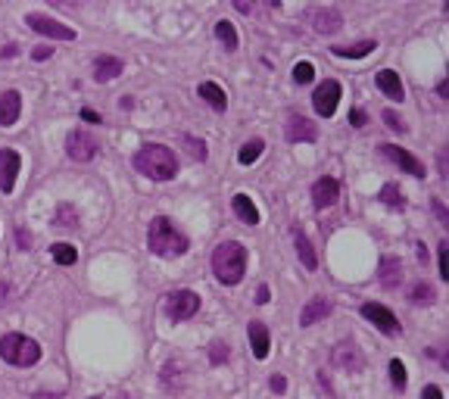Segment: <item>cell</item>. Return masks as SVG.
Returning a JSON list of instances; mask_svg holds the SVG:
<instances>
[{
    "label": "cell",
    "instance_id": "1",
    "mask_svg": "<svg viewBox=\"0 0 449 399\" xmlns=\"http://www.w3.org/2000/svg\"><path fill=\"white\" fill-rule=\"evenodd\" d=\"M147 246H150V253H156L159 259H175V256H184L191 241H187V234L172 219L156 215L147 228Z\"/></svg>",
    "mask_w": 449,
    "mask_h": 399
},
{
    "label": "cell",
    "instance_id": "2",
    "mask_svg": "<svg viewBox=\"0 0 449 399\" xmlns=\"http://www.w3.org/2000/svg\"><path fill=\"white\" fill-rule=\"evenodd\" d=\"M134 169L153 181H169L178 175V156L165 144H144L134 153Z\"/></svg>",
    "mask_w": 449,
    "mask_h": 399
},
{
    "label": "cell",
    "instance_id": "3",
    "mask_svg": "<svg viewBox=\"0 0 449 399\" xmlns=\"http://www.w3.org/2000/svg\"><path fill=\"white\" fill-rule=\"evenodd\" d=\"M213 272L222 284H228V287L241 284L244 274H247V250H244V243L224 241V243L215 246L213 250Z\"/></svg>",
    "mask_w": 449,
    "mask_h": 399
},
{
    "label": "cell",
    "instance_id": "4",
    "mask_svg": "<svg viewBox=\"0 0 449 399\" xmlns=\"http://www.w3.org/2000/svg\"><path fill=\"white\" fill-rule=\"evenodd\" d=\"M0 359L16 368H28L41 359V346L38 340L25 337V334H4L0 337Z\"/></svg>",
    "mask_w": 449,
    "mask_h": 399
},
{
    "label": "cell",
    "instance_id": "5",
    "mask_svg": "<svg viewBox=\"0 0 449 399\" xmlns=\"http://www.w3.org/2000/svg\"><path fill=\"white\" fill-rule=\"evenodd\" d=\"M100 150V141L94 137L91 132H84V128H75V132H69L66 137V153L72 163H91L94 156H97Z\"/></svg>",
    "mask_w": 449,
    "mask_h": 399
},
{
    "label": "cell",
    "instance_id": "6",
    "mask_svg": "<svg viewBox=\"0 0 449 399\" xmlns=\"http://www.w3.org/2000/svg\"><path fill=\"white\" fill-rule=\"evenodd\" d=\"M165 312H169L172 322H187V318H194L200 312V296L194 290H175L165 300Z\"/></svg>",
    "mask_w": 449,
    "mask_h": 399
},
{
    "label": "cell",
    "instance_id": "7",
    "mask_svg": "<svg viewBox=\"0 0 449 399\" xmlns=\"http://www.w3.org/2000/svg\"><path fill=\"white\" fill-rule=\"evenodd\" d=\"M25 25H32L38 34H47V38H53V41H75V28L56 23L53 16H44V13H28Z\"/></svg>",
    "mask_w": 449,
    "mask_h": 399
},
{
    "label": "cell",
    "instance_id": "8",
    "mask_svg": "<svg viewBox=\"0 0 449 399\" xmlns=\"http://www.w3.org/2000/svg\"><path fill=\"white\" fill-rule=\"evenodd\" d=\"M337 103H340V82L334 78H328V82H322L312 94V106L315 113L322 115V119H331V115L337 113Z\"/></svg>",
    "mask_w": 449,
    "mask_h": 399
},
{
    "label": "cell",
    "instance_id": "9",
    "mask_svg": "<svg viewBox=\"0 0 449 399\" xmlns=\"http://www.w3.org/2000/svg\"><path fill=\"white\" fill-rule=\"evenodd\" d=\"M381 156L384 159H390V163L396 165V169H403V172H409V175H415V178H424L427 172H424V165L418 163L415 156L409 153V150H403V147H396V144H381Z\"/></svg>",
    "mask_w": 449,
    "mask_h": 399
},
{
    "label": "cell",
    "instance_id": "10",
    "mask_svg": "<svg viewBox=\"0 0 449 399\" xmlns=\"http://www.w3.org/2000/svg\"><path fill=\"white\" fill-rule=\"evenodd\" d=\"M284 134H287V141H291V144H303V141L312 144V141H318V128L312 125V119H306V115H300V113L287 115Z\"/></svg>",
    "mask_w": 449,
    "mask_h": 399
},
{
    "label": "cell",
    "instance_id": "11",
    "mask_svg": "<svg viewBox=\"0 0 449 399\" xmlns=\"http://www.w3.org/2000/svg\"><path fill=\"white\" fill-rule=\"evenodd\" d=\"M362 315H365L372 324H378V331L390 334V337H396V334H400V322H396V315H393V312H390L387 306H378V303H365V306H362Z\"/></svg>",
    "mask_w": 449,
    "mask_h": 399
},
{
    "label": "cell",
    "instance_id": "12",
    "mask_svg": "<svg viewBox=\"0 0 449 399\" xmlns=\"http://www.w3.org/2000/svg\"><path fill=\"white\" fill-rule=\"evenodd\" d=\"M19 165H23V159H19L16 150H10V147L0 150V191L4 194H10L13 187H16Z\"/></svg>",
    "mask_w": 449,
    "mask_h": 399
},
{
    "label": "cell",
    "instance_id": "13",
    "mask_svg": "<svg viewBox=\"0 0 449 399\" xmlns=\"http://www.w3.org/2000/svg\"><path fill=\"white\" fill-rule=\"evenodd\" d=\"M340 197V184L334 178H318L315 184H312V206L315 209H328V206H334Z\"/></svg>",
    "mask_w": 449,
    "mask_h": 399
},
{
    "label": "cell",
    "instance_id": "14",
    "mask_svg": "<svg viewBox=\"0 0 449 399\" xmlns=\"http://www.w3.org/2000/svg\"><path fill=\"white\" fill-rule=\"evenodd\" d=\"M309 23L318 34H337L343 28V16L337 10H312L309 13Z\"/></svg>",
    "mask_w": 449,
    "mask_h": 399
},
{
    "label": "cell",
    "instance_id": "15",
    "mask_svg": "<svg viewBox=\"0 0 449 399\" xmlns=\"http://www.w3.org/2000/svg\"><path fill=\"white\" fill-rule=\"evenodd\" d=\"M19 113H23V97H19V91H4V94H0V125H4V128L16 125Z\"/></svg>",
    "mask_w": 449,
    "mask_h": 399
},
{
    "label": "cell",
    "instance_id": "16",
    "mask_svg": "<svg viewBox=\"0 0 449 399\" xmlns=\"http://www.w3.org/2000/svg\"><path fill=\"white\" fill-rule=\"evenodd\" d=\"M331 309H334V303H331V300H324V296H312V300H309L306 306H303V312H300V324H303V328H309V324L328 318Z\"/></svg>",
    "mask_w": 449,
    "mask_h": 399
},
{
    "label": "cell",
    "instance_id": "17",
    "mask_svg": "<svg viewBox=\"0 0 449 399\" xmlns=\"http://www.w3.org/2000/svg\"><path fill=\"white\" fill-rule=\"evenodd\" d=\"M247 337H250V346H253V355L259 362L269 359V350H272V337H269V328L263 322H250L247 328Z\"/></svg>",
    "mask_w": 449,
    "mask_h": 399
},
{
    "label": "cell",
    "instance_id": "18",
    "mask_svg": "<svg viewBox=\"0 0 449 399\" xmlns=\"http://www.w3.org/2000/svg\"><path fill=\"white\" fill-rule=\"evenodd\" d=\"M378 274H381V287L384 290H396L403 284V262L396 256H384Z\"/></svg>",
    "mask_w": 449,
    "mask_h": 399
},
{
    "label": "cell",
    "instance_id": "19",
    "mask_svg": "<svg viewBox=\"0 0 449 399\" xmlns=\"http://www.w3.org/2000/svg\"><path fill=\"white\" fill-rule=\"evenodd\" d=\"M122 69H125V63H122L119 56H97V63H94V78H97V82H113V78L122 75Z\"/></svg>",
    "mask_w": 449,
    "mask_h": 399
},
{
    "label": "cell",
    "instance_id": "20",
    "mask_svg": "<svg viewBox=\"0 0 449 399\" xmlns=\"http://www.w3.org/2000/svg\"><path fill=\"white\" fill-rule=\"evenodd\" d=\"M374 82H378V88L387 94L390 100H396V103H400V100H405V91H403V82H400V75H396L393 69H381L378 72V78H374Z\"/></svg>",
    "mask_w": 449,
    "mask_h": 399
},
{
    "label": "cell",
    "instance_id": "21",
    "mask_svg": "<svg viewBox=\"0 0 449 399\" xmlns=\"http://www.w3.org/2000/svg\"><path fill=\"white\" fill-rule=\"evenodd\" d=\"M231 209H234V215L241 219L244 224H259V209L256 203H253L247 194H234V200H231Z\"/></svg>",
    "mask_w": 449,
    "mask_h": 399
},
{
    "label": "cell",
    "instance_id": "22",
    "mask_svg": "<svg viewBox=\"0 0 449 399\" xmlns=\"http://www.w3.org/2000/svg\"><path fill=\"white\" fill-rule=\"evenodd\" d=\"M334 362L343 365V368H350V372H362V365H365L359 350H356V343H340L334 350Z\"/></svg>",
    "mask_w": 449,
    "mask_h": 399
},
{
    "label": "cell",
    "instance_id": "23",
    "mask_svg": "<svg viewBox=\"0 0 449 399\" xmlns=\"http://www.w3.org/2000/svg\"><path fill=\"white\" fill-rule=\"evenodd\" d=\"M293 243H296V256H300V262L312 272V268L318 265V256H315V250H312V243H309V237L303 234L300 228H293Z\"/></svg>",
    "mask_w": 449,
    "mask_h": 399
},
{
    "label": "cell",
    "instance_id": "24",
    "mask_svg": "<svg viewBox=\"0 0 449 399\" xmlns=\"http://www.w3.org/2000/svg\"><path fill=\"white\" fill-rule=\"evenodd\" d=\"M200 97L206 100V103L213 106L215 113H224V110H228V97H224V91H222L215 82H203V84H200Z\"/></svg>",
    "mask_w": 449,
    "mask_h": 399
},
{
    "label": "cell",
    "instance_id": "25",
    "mask_svg": "<svg viewBox=\"0 0 449 399\" xmlns=\"http://www.w3.org/2000/svg\"><path fill=\"white\" fill-rule=\"evenodd\" d=\"M372 50H378L374 41H359V44H350V47H334V53L340 60H362V56H368Z\"/></svg>",
    "mask_w": 449,
    "mask_h": 399
},
{
    "label": "cell",
    "instance_id": "26",
    "mask_svg": "<svg viewBox=\"0 0 449 399\" xmlns=\"http://www.w3.org/2000/svg\"><path fill=\"white\" fill-rule=\"evenodd\" d=\"M263 150H265L263 137H253V141H247V144L241 147V153H237V163H241V165H253L259 156H263Z\"/></svg>",
    "mask_w": 449,
    "mask_h": 399
},
{
    "label": "cell",
    "instance_id": "27",
    "mask_svg": "<svg viewBox=\"0 0 449 399\" xmlns=\"http://www.w3.org/2000/svg\"><path fill=\"white\" fill-rule=\"evenodd\" d=\"M50 256H53L56 265H72L78 259V250L72 243H53L50 246Z\"/></svg>",
    "mask_w": 449,
    "mask_h": 399
},
{
    "label": "cell",
    "instance_id": "28",
    "mask_svg": "<svg viewBox=\"0 0 449 399\" xmlns=\"http://www.w3.org/2000/svg\"><path fill=\"white\" fill-rule=\"evenodd\" d=\"M412 303L415 306H434V300H437V293H434V287L427 284V281H418L415 287H412Z\"/></svg>",
    "mask_w": 449,
    "mask_h": 399
},
{
    "label": "cell",
    "instance_id": "29",
    "mask_svg": "<svg viewBox=\"0 0 449 399\" xmlns=\"http://www.w3.org/2000/svg\"><path fill=\"white\" fill-rule=\"evenodd\" d=\"M215 38L222 41L228 50H237V28L228 23V19H222V23H215Z\"/></svg>",
    "mask_w": 449,
    "mask_h": 399
},
{
    "label": "cell",
    "instance_id": "30",
    "mask_svg": "<svg viewBox=\"0 0 449 399\" xmlns=\"http://www.w3.org/2000/svg\"><path fill=\"white\" fill-rule=\"evenodd\" d=\"M378 200H384L390 209H405V200H403V194H400V187H396V184H384Z\"/></svg>",
    "mask_w": 449,
    "mask_h": 399
},
{
    "label": "cell",
    "instance_id": "31",
    "mask_svg": "<svg viewBox=\"0 0 449 399\" xmlns=\"http://www.w3.org/2000/svg\"><path fill=\"white\" fill-rule=\"evenodd\" d=\"M390 381H393L396 390H405V381H409V377H405V365L400 359H390Z\"/></svg>",
    "mask_w": 449,
    "mask_h": 399
},
{
    "label": "cell",
    "instance_id": "32",
    "mask_svg": "<svg viewBox=\"0 0 449 399\" xmlns=\"http://www.w3.org/2000/svg\"><path fill=\"white\" fill-rule=\"evenodd\" d=\"M315 78V66L312 63H296L293 66V82L296 84H309Z\"/></svg>",
    "mask_w": 449,
    "mask_h": 399
},
{
    "label": "cell",
    "instance_id": "33",
    "mask_svg": "<svg viewBox=\"0 0 449 399\" xmlns=\"http://www.w3.org/2000/svg\"><path fill=\"white\" fill-rule=\"evenodd\" d=\"M181 144L187 147V153H191L194 159H206V144L197 141V137H191V134H184L181 137Z\"/></svg>",
    "mask_w": 449,
    "mask_h": 399
},
{
    "label": "cell",
    "instance_id": "34",
    "mask_svg": "<svg viewBox=\"0 0 449 399\" xmlns=\"http://www.w3.org/2000/svg\"><path fill=\"white\" fill-rule=\"evenodd\" d=\"M381 119L387 122V128H390V132H396V134H405V132H409V125H405V122H403V119H400V115H396L393 110H384V113H381Z\"/></svg>",
    "mask_w": 449,
    "mask_h": 399
},
{
    "label": "cell",
    "instance_id": "35",
    "mask_svg": "<svg viewBox=\"0 0 449 399\" xmlns=\"http://www.w3.org/2000/svg\"><path fill=\"white\" fill-rule=\"evenodd\" d=\"M209 362H213V365H222V362H228V346H224L222 340H215V343L209 346Z\"/></svg>",
    "mask_w": 449,
    "mask_h": 399
},
{
    "label": "cell",
    "instance_id": "36",
    "mask_svg": "<svg viewBox=\"0 0 449 399\" xmlns=\"http://www.w3.org/2000/svg\"><path fill=\"white\" fill-rule=\"evenodd\" d=\"M56 224H63V228H72V224H78V215L72 206H60V213H56Z\"/></svg>",
    "mask_w": 449,
    "mask_h": 399
},
{
    "label": "cell",
    "instance_id": "37",
    "mask_svg": "<svg viewBox=\"0 0 449 399\" xmlns=\"http://www.w3.org/2000/svg\"><path fill=\"white\" fill-rule=\"evenodd\" d=\"M437 262H440V278H449V268H446V243L437 246Z\"/></svg>",
    "mask_w": 449,
    "mask_h": 399
},
{
    "label": "cell",
    "instance_id": "38",
    "mask_svg": "<svg viewBox=\"0 0 449 399\" xmlns=\"http://www.w3.org/2000/svg\"><path fill=\"white\" fill-rule=\"evenodd\" d=\"M269 387L274 390V393H284V390H287V377H284V374H272Z\"/></svg>",
    "mask_w": 449,
    "mask_h": 399
},
{
    "label": "cell",
    "instance_id": "39",
    "mask_svg": "<svg viewBox=\"0 0 449 399\" xmlns=\"http://www.w3.org/2000/svg\"><path fill=\"white\" fill-rule=\"evenodd\" d=\"M365 122H368V115L362 113V110H353V113H350V125H353V128H365Z\"/></svg>",
    "mask_w": 449,
    "mask_h": 399
},
{
    "label": "cell",
    "instance_id": "40",
    "mask_svg": "<svg viewBox=\"0 0 449 399\" xmlns=\"http://www.w3.org/2000/svg\"><path fill=\"white\" fill-rule=\"evenodd\" d=\"M16 243H19V250H28V246H32V234H28L25 228H19L16 231Z\"/></svg>",
    "mask_w": 449,
    "mask_h": 399
},
{
    "label": "cell",
    "instance_id": "41",
    "mask_svg": "<svg viewBox=\"0 0 449 399\" xmlns=\"http://www.w3.org/2000/svg\"><path fill=\"white\" fill-rule=\"evenodd\" d=\"M422 399H443V390L434 387V384H427V387L422 390Z\"/></svg>",
    "mask_w": 449,
    "mask_h": 399
},
{
    "label": "cell",
    "instance_id": "42",
    "mask_svg": "<svg viewBox=\"0 0 449 399\" xmlns=\"http://www.w3.org/2000/svg\"><path fill=\"white\" fill-rule=\"evenodd\" d=\"M50 53H53V47H47V44H41V47H34V50H32L34 60H47Z\"/></svg>",
    "mask_w": 449,
    "mask_h": 399
},
{
    "label": "cell",
    "instance_id": "43",
    "mask_svg": "<svg viewBox=\"0 0 449 399\" xmlns=\"http://www.w3.org/2000/svg\"><path fill=\"white\" fill-rule=\"evenodd\" d=\"M269 300H272V293H269V287L263 284V287L256 290V303H259V306H265V303H269Z\"/></svg>",
    "mask_w": 449,
    "mask_h": 399
},
{
    "label": "cell",
    "instance_id": "44",
    "mask_svg": "<svg viewBox=\"0 0 449 399\" xmlns=\"http://www.w3.org/2000/svg\"><path fill=\"white\" fill-rule=\"evenodd\" d=\"M434 213H437V219L446 224V206H443V200H434Z\"/></svg>",
    "mask_w": 449,
    "mask_h": 399
},
{
    "label": "cell",
    "instance_id": "45",
    "mask_svg": "<svg viewBox=\"0 0 449 399\" xmlns=\"http://www.w3.org/2000/svg\"><path fill=\"white\" fill-rule=\"evenodd\" d=\"M82 119H84V122H100V115L94 113V110H82Z\"/></svg>",
    "mask_w": 449,
    "mask_h": 399
},
{
    "label": "cell",
    "instance_id": "46",
    "mask_svg": "<svg viewBox=\"0 0 449 399\" xmlns=\"http://www.w3.org/2000/svg\"><path fill=\"white\" fill-rule=\"evenodd\" d=\"M440 178H446V153H440Z\"/></svg>",
    "mask_w": 449,
    "mask_h": 399
},
{
    "label": "cell",
    "instance_id": "47",
    "mask_svg": "<svg viewBox=\"0 0 449 399\" xmlns=\"http://www.w3.org/2000/svg\"><path fill=\"white\" fill-rule=\"evenodd\" d=\"M418 259H422V262H427V246H424V243H418Z\"/></svg>",
    "mask_w": 449,
    "mask_h": 399
},
{
    "label": "cell",
    "instance_id": "48",
    "mask_svg": "<svg viewBox=\"0 0 449 399\" xmlns=\"http://www.w3.org/2000/svg\"><path fill=\"white\" fill-rule=\"evenodd\" d=\"M4 300H6V284L0 281V303H4Z\"/></svg>",
    "mask_w": 449,
    "mask_h": 399
}]
</instances>
